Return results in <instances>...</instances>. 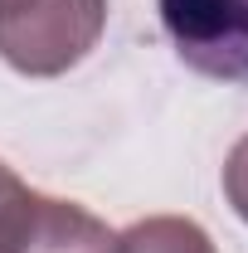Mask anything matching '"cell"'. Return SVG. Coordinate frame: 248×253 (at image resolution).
I'll use <instances>...</instances> for the list:
<instances>
[{
  "label": "cell",
  "instance_id": "cell-1",
  "mask_svg": "<svg viewBox=\"0 0 248 253\" xmlns=\"http://www.w3.org/2000/svg\"><path fill=\"white\" fill-rule=\"evenodd\" d=\"M107 25V0H30L0 20V59L25 78H59L88 59Z\"/></svg>",
  "mask_w": 248,
  "mask_h": 253
},
{
  "label": "cell",
  "instance_id": "cell-2",
  "mask_svg": "<svg viewBox=\"0 0 248 253\" xmlns=\"http://www.w3.org/2000/svg\"><path fill=\"white\" fill-rule=\"evenodd\" d=\"M156 10L185 68L248 88V0H156Z\"/></svg>",
  "mask_w": 248,
  "mask_h": 253
},
{
  "label": "cell",
  "instance_id": "cell-3",
  "mask_svg": "<svg viewBox=\"0 0 248 253\" xmlns=\"http://www.w3.org/2000/svg\"><path fill=\"white\" fill-rule=\"evenodd\" d=\"M0 253H117V234L83 205L25 185L0 210Z\"/></svg>",
  "mask_w": 248,
  "mask_h": 253
},
{
  "label": "cell",
  "instance_id": "cell-4",
  "mask_svg": "<svg viewBox=\"0 0 248 253\" xmlns=\"http://www.w3.org/2000/svg\"><path fill=\"white\" fill-rule=\"evenodd\" d=\"M117 253H219V249L195 219L151 214V219H136L126 234H117Z\"/></svg>",
  "mask_w": 248,
  "mask_h": 253
},
{
  "label": "cell",
  "instance_id": "cell-5",
  "mask_svg": "<svg viewBox=\"0 0 248 253\" xmlns=\"http://www.w3.org/2000/svg\"><path fill=\"white\" fill-rule=\"evenodd\" d=\"M224 195H229L234 214L248 224V136H239L229 161H224Z\"/></svg>",
  "mask_w": 248,
  "mask_h": 253
},
{
  "label": "cell",
  "instance_id": "cell-6",
  "mask_svg": "<svg viewBox=\"0 0 248 253\" xmlns=\"http://www.w3.org/2000/svg\"><path fill=\"white\" fill-rule=\"evenodd\" d=\"M20 190H25V180H20V175H15V170H10V166L0 161V210H5V205H10V200H15Z\"/></svg>",
  "mask_w": 248,
  "mask_h": 253
},
{
  "label": "cell",
  "instance_id": "cell-7",
  "mask_svg": "<svg viewBox=\"0 0 248 253\" xmlns=\"http://www.w3.org/2000/svg\"><path fill=\"white\" fill-rule=\"evenodd\" d=\"M25 5H30V0H0V20H5V15H15V10H25Z\"/></svg>",
  "mask_w": 248,
  "mask_h": 253
}]
</instances>
